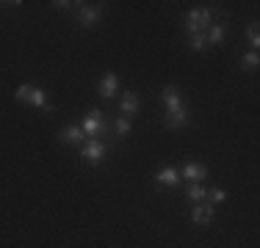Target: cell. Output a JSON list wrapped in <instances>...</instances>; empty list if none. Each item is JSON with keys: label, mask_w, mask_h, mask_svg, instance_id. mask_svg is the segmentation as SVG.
<instances>
[{"label": "cell", "mask_w": 260, "mask_h": 248, "mask_svg": "<svg viewBox=\"0 0 260 248\" xmlns=\"http://www.w3.org/2000/svg\"><path fill=\"white\" fill-rule=\"evenodd\" d=\"M14 99H17V102H28V105H34V108L45 110V113H53L50 94H47V91H42V89H36V86H30V83H22V86H17V91H14Z\"/></svg>", "instance_id": "cell-1"}, {"label": "cell", "mask_w": 260, "mask_h": 248, "mask_svg": "<svg viewBox=\"0 0 260 248\" xmlns=\"http://www.w3.org/2000/svg\"><path fill=\"white\" fill-rule=\"evenodd\" d=\"M210 20H213V9H191L185 14V30H188V36L205 33L210 28Z\"/></svg>", "instance_id": "cell-2"}, {"label": "cell", "mask_w": 260, "mask_h": 248, "mask_svg": "<svg viewBox=\"0 0 260 248\" xmlns=\"http://www.w3.org/2000/svg\"><path fill=\"white\" fill-rule=\"evenodd\" d=\"M105 152H108V146H105L100 138H89L83 146H80V160H83L86 166H91V169H97V166L103 163Z\"/></svg>", "instance_id": "cell-3"}, {"label": "cell", "mask_w": 260, "mask_h": 248, "mask_svg": "<svg viewBox=\"0 0 260 248\" xmlns=\"http://www.w3.org/2000/svg\"><path fill=\"white\" fill-rule=\"evenodd\" d=\"M103 9H105V3H91V6H80V11H78V25L80 28H86V30H91L97 22H100V17H103Z\"/></svg>", "instance_id": "cell-4"}, {"label": "cell", "mask_w": 260, "mask_h": 248, "mask_svg": "<svg viewBox=\"0 0 260 248\" xmlns=\"http://www.w3.org/2000/svg\"><path fill=\"white\" fill-rule=\"evenodd\" d=\"M103 127H105V119H103L100 108H91L89 113L83 116V124H80V130L86 133V138H97V135L103 133Z\"/></svg>", "instance_id": "cell-5"}, {"label": "cell", "mask_w": 260, "mask_h": 248, "mask_svg": "<svg viewBox=\"0 0 260 248\" xmlns=\"http://www.w3.org/2000/svg\"><path fill=\"white\" fill-rule=\"evenodd\" d=\"M86 133L80 127H61L58 130V144L61 146H83L86 144Z\"/></svg>", "instance_id": "cell-6"}, {"label": "cell", "mask_w": 260, "mask_h": 248, "mask_svg": "<svg viewBox=\"0 0 260 248\" xmlns=\"http://www.w3.org/2000/svg\"><path fill=\"white\" fill-rule=\"evenodd\" d=\"M188 121H191V113H188V108H177V110H169V113L164 116V124L169 130H183V127H188Z\"/></svg>", "instance_id": "cell-7"}, {"label": "cell", "mask_w": 260, "mask_h": 248, "mask_svg": "<svg viewBox=\"0 0 260 248\" xmlns=\"http://www.w3.org/2000/svg\"><path fill=\"white\" fill-rule=\"evenodd\" d=\"M160 99H164V105H166V113L183 108V91L177 89V86H172V83L160 89Z\"/></svg>", "instance_id": "cell-8"}, {"label": "cell", "mask_w": 260, "mask_h": 248, "mask_svg": "<svg viewBox=\"0 0 260 248\" xmlns=\"http://www.w3.org/2000/svg\"><path fill=\"white\" fill-rule=\"evenodd\" d=\"M100 97L103 99H114L116 91H119V77H116V72H105L103 80H100Z\"/></svg>", "instance_id": "cell-9"}, {"label": "cell", "mask_w": 260, "mask_h": 248, "mask_svg": "<svg viewBox=\"0 0 260 248\" xmlns=\"http://www.w3.org/2000/svg\"><path fill=\"white\" fill-rule=\"evenodd\" d=\"M191 221H194L197 226H208V223L213 221V204H208V201L194 204V207H191Z\"/></svg>", "instance_id": "cell-10"}, {"label": "cell", "mask_w": 260, "mask_h": 248, "mask_svg": "<svg viewBox=\"0 0 260 248\" xmlns=\"http://www.w3.org/2000/svg\"><path fill=\"white\" fill-rule=\"evenodd\" d=\"M180 179H188V182H205L208 169L202 163H185L183 171H180Z\"/></svg>", "instance_id": "cell-11"}, {"label": "cell", "mask_w": 260, "mask_h": 248, "mask_svg": "<svg viewBox=\"0 0 260 248\" xmlns=\"http://www.w3.org/2000/svg\"><path fill=\"white\" fill-rule=\"evenodd\" d=\"M152 182H155V188H175V185L180 182V171L172 169V166H166L164 171L155 174V179H152Z\"/></svg>", "instance_id": "cell-12"}, {"label": "cell", "mask_w": 260, "mask_h": 248, "mask_svg": "<svg viewBox=\"0 0 260 248\" xmlns=\"http://www.w3.org/2000/svg\"><path fill=\"white\" fill-rule=\"evenodd\" d=\"M139 108H141V97L136 94V91H125L122 94V116H136L139 113Z\"/></svg>", "instance_id": "cell-13"}, {"label": "cell", "mask_w": 260, "mask_h": 248, "mask_svg": "<svg viewBox=\"0 0 260 248\" xmlns=\"http://www.w3.org/2000/svg\"><path fill=\"white\" fill-rule=\"evenodd\" d=\"M224 39H227V22H210V28L205 30L208 45H221Z\"/></svg>", "instance_id": "cell-14"}, {"label": "cell", "mask_w": 260, "mask_h": 248, "mask_svg": "<svg viewBox=\"0 0 260 248\" xmlns=\"http://www.w3.org/2000/svg\"><path fill=\"white\" fill-rule=\"evenodd\" d=\"M185 196H188V201L194 204H202L208 198V188L202 182H188V188H185Z\"/></svg>", "instance_id": "cell-15"}, {"label": "cell", "mask_w": 260, "mask_h": 248, "mask_svg": "<svg viewBox=\"0 0 260 248\" xmlns=\"http://www.w3.org/2000/svg\"><path fill=\"white\" fill-rule=\"evenodd\" d=\"M238 66H241V72H255L260 66V53H257V50L244 53V55H241V61H238Z\"/></svg>", "instance_id": "cell-16"}, {"label": "cell", "mask_w": 260, "mask_h": 248, "mask_svg": "<svg viewBox=\"0 0 260 248\" xmlns=\"http://www.w3.org/2000/svg\"><path fill=\"white\" fill-rule=\"evenodd\" d=\"M130 127H133V121H130L127 116H116V121H114V133H116V138H125V135L130 133Z\"/></svg>", "instance_id": "cell-17"}, {"label": "cell", "mask_w": 260, "mask_h": 248, "mask_svg": "<svg viewBox=\"0 0 260 248\" xmlns=\"http://www.w3.org/2000/svg\"><path fill=\"white\" fill-rule=\"evenodd\" d=\"M205 201H210V204H224L227 201V193L221 188H213V190H208V198Z\"/></svg>", "instance_id": "cell-18"}, {"label": "cell", "mask_w": 260, "mask_h": 248, "mask_svg": "<svg viewBox=\"0 0 260 248\" xmlns=\"http://www.w3.org/2000/svg\"><path fill=\"white\" fill-rule=\"evenodd\" d=\"M257 28H260V25H257V22H252V25H249V30H246L252 50H257V47H260V30H257Z\"/></svg>", "instance_id": "cell-19"}, {"label": "cell", "mask_w": 260, "mask_h": 248, "mask_svg": "<svg viewBox=\"0 0 260 248\" xmlns=\"http://www.w3.org/2000/svg\"><path fill=\"white\" fill-rule=\"evenodd\" d=\"M188 45H191V50H194V53H202V50L208 47V42H205V33H197V36H191V39H188Z\"/></svg>", "instance_id": "cell-20"}, {"label": "cell", "mask_w": 260, "mask_h": 248, "mask_svg": "<svg viewBox=\"0 0 260 248\" xmlns=\"http://www.w3.org/2000/svg\"><path fill=\"white\" fill-rule=\"evenodd\" d=\"M50 6H53L55 11H72L75 6H83V3H72V0H53Z\"/></svg>", "instance_id": "cell-21"}, {"label": "cell", "mask_w": 260, "mask_h": 248, "mask_svg": "<svg viewBox=\"0 0 260 248\" xmlns=\"http://www.w3.org/2000/svg\"><path fill=\"white\" fill-rule=\"evenodd\" d=\"M3 9H17V6H22V0H9V3H0Z\"/></svg>", "instance_id": "cell-22"}]
</instances>
